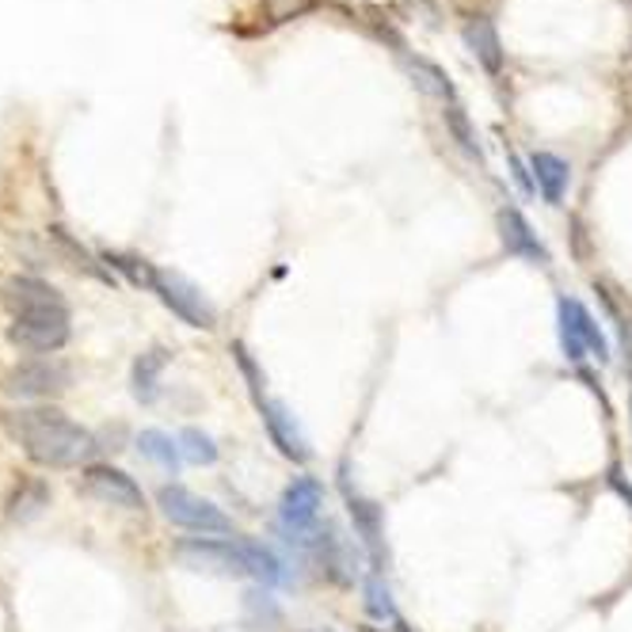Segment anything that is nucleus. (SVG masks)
<instances>
[{
	"label": "nucleus",
	"instance_id": "obj_1",
	"mask_svg": "<svg viewBox=\"0 0 632 632\" xmlns=\"http://www.w3.org/2000/svg\"><path fill=\"white\" fill-rule=\"evenodd\" d=\"M8 431L12 439L28 450L31 461L39 465H81L92 457L96 439L84 431L81 423H73L70 415L54 412V408H28V412H12L8 415Z\"/></svg>",
	"mask_w": 632,
	"mask_h": 632
},
{
	"label": "nucleus",
	"instance_id": "obj_2",
	"mask_svg": "<svg viewBox=\"0 0 632 632\" xmlns=\"http://www.w3.org/2000/svg\"><path fill=\"white\" fill-rule=\"evenodd\" d=\"M557 331H560V351L568 362H583L587 355L598 362H610V344H605L602 328H598L594 313L576 297H560L557 302Z\"/></svg>",
	"mask_w": 632,
	"mask_h": 632
},
{
	"label": "nucleus",
	"instance_id": "obj_3",
	"mask_svg": "<svg viewBox=\"0 0 632 632\" xmlns=\"http://www.w3.org/2000/svg\"><path fill=\"white\" fill-rule=\"evenodd\" d=\"M12 344H20L23 351L35 355H54L70 344V309L62 302L54 305H39V309L15 313L12 320Z\"/></svg>",
	"mask_w": 632,
	"mask_h": 632
},
{
	"label": "nucleus",
	"instance_id": "obj_4",
	"mask_svg": "<svg viewBox=\"0 0 632 632\" xmlns=\"http://www.w3.org/2000/svg\"><path fill=\"white\" fill-rule=\"evenodd\" d=\"M157 503H160V510H165L168 523L191 529V534H202V537L233 534V518H229L225 510L213 507L210 499H199L194 492L179 488V484H165V488L157 492Z\"/></svg>",
	"mask_w": 632,
	"mask_h": 632
},
{
	"label": "nucleus",
	"instance_id": "obj_5",
	"mask_svg": "<svg viewBox=\"0 0 632 632\" xmlns=\"http://www.w3.org/2000/svg\"><path fill=\"white\" fill-rule=\"evenodd\" d=\"M324 507V484L316 476H297L278 499V529L286 534L289 545H309V534L316 529Z\"/></svg>",
	"mask_w": 632,
	"mask_h": 632
},
{
	"label": "nucleus",
	"instance_id": "obj_6",
	"mask_svg": "<svg viewBox=\"0 0 632 632\" xmlns=\"http://www.w3.org/2000/svg\"><path fill=\"white\" fill-rule=\"evenodd\" d=\"M149 286L157 289L160 302H165L183 324H191V328H213V324H218V313H213V305L202 297V289L191 286V282H187L183 275H176V271L152 267Z\"/></svg>",
	"mask_w": 632,
	"mask_h": 632
},
{
	"label": "nucleus",
	"instance_id": "obj_7",
	"mask_svg": "<svg viewBox=\"0 0 632 632\" xmlns=\"http://www.w3.org/2000/svg\"><path fill=\"white\" fill-rule=\"evenodd\" d=\"M176 560L191 571H213V576H247V560L241 541H213V537H191L176 545Z\"/></svg>",
	"mask_w": 632,
	"mask_h": 632
},
{
	"label": "nucleus",
	"instance_id": "obj_8",
	"mask_svg": "<svg viewBox=\"0 0 632 632\" xmlns=\"http://www.w3.org/2000/svg\"><path fill=\"white\" fill-rule=\"evenodd\" d=\"M70 386V366L57 362V358H39V362H20L4 373V389L12 397H54Z\"/></svg>",
	"mask_w": 632,
	"mask_h": 632
},
{
	"label": "nucleus",
	"instance_id": "obj_9",
	"mask_svg": "<svg viewBox=\"0 0 632 632\" xmlns=\"http://www.w3.org/2000/svg\"><path fill=\"white\" fill-rule=\"evenodd\" d=\"M305 549L313 552L316 560H320V568H324V576L328 579H336V583H355V576H358V552L347 545V537L339 534L331 523H316V529L309 534V545Z\"/></svg>",
	"mask_w": 632,
	"mask_h": 632
},
{
	"label": "nucleus",
	"instance_id": "obj_10",
	"mask_svg": "<svg viewBox=\"0 0 632 632\" xmlns=\"http://www.w3.org/2000/svg\"><path fill=\"white\" fill-rule=\"evenodd\" d=\"M260 415H263V423H267V434H271V442L278 446L282 457L297 461V465H305V461L313 457L302 423L289 415V408L282 404V400H260Z\"/></svg>",
	"mask_w": 632,
	"mask_h": 632
},
{
	"label": "nucleus",
	"instance_id": "obj_11",
	"mask_svg": "<svg viewBox=\"0 0 632 632\" xmlns=\"http://www.w3.org/2000/svg\"><path fill=\"white\" fill-rule=\"evenodd\" d=\"M347 510H351L355 534H358V541H362V549H366V557H370L373 571H381V568H386V560H389V552H386V518H381V507L347 488Z\"/></svg>",
	"mask_w": 632,
	"mask_h": 632
},
{
	"label": "nucleus",
	"instance_id": "obj_12",
	"mask_svg": "<svg viewBox=\"0 0 632 632\" xmlns=\"http://www.w3.org/2000/svg\"><path fill=\"white\" fill-rule=\"evenodd\" d=\"M84 488L96 495V499L110 503V507H126V510L145 507L138 484H134L126 473H118V468H110V465H92L88 473H84Z\"/></svg>",
	"mask_w": 632,
	"mask_h": 632
},
{
	"label": "nucleus",
	"instance_id": "obj_13",
	"mask_svg": "<svg viewBox=\"0 0 632 632\" xmlns=\"http://www.w3.org/2000/svg\"><path fill=\"white\" fill-rule=\"evenodd\" d=\"M499 236H503V247L518 260H529V263H549V247L537 241L534 225L518 213L515 207H503L499 210Z\"/></svg>",
	"mask_w": 632,
	"mask_h": 632
},
{
	"label": "nucleus",
	"instance_id": "obj_14",
	"mask_svg": "<svg viewBox=\"0 0 632 632\" xmlns=\"http://www.w3.org/2000/svg\"><path fill=\"white\" fill-rule=\"evenodd\" d=\"M529 172H534V183H537V191L545 194V202H549V207H560L563 191H568V183H571L568 160H560L557 152H534V157H529Z\"/></svg>",
	"mask_w": 632,
	"mask_h": 632
},
{
	"label": "nucleus",
	"instance_id": "obj_15",
	"mask_svg": "<svg viewBox=\"0 0 632 632\" xmlns=\"http://www.w3.org/2000/svg\"><path fill=\"white\" fill-rule=\"evenodd\" d=\"M465 46L473 50L476 62H481L488 73L503 70V42H499V31L492 28V20H484V15L468 20L465 23Z\"/></svg>",
	"mask_w": 632,
	"mask_h": 632
},
{
	"label": "nucleus",
	"instance_id": "obj_16",
	"mask_svg": "<svg viewBox=\"0 0 632 632\" xmlns=\"http://www.w3.org/2000/svg\"><path fill=\"white\" fill-rule=\"evenodd\" d=\"M241 549H244V560H247V576L260 579L263 587H278L289 579L286 563L278 560L275 549H267V545H260V541H241Z\"/></svg>",
	"mask_w": 632,
	"mask_h": 632
},
{
	"label": "nucleus",
	"instance_id": "obj_17",
	"mask_svg": "<svg viewBox=\"0 0 632 632\" xmlns=\"http://www.w3.org/2000/svg\"><path fill=\"white\" fill-rule=\"evenodd\" d=\"M4 302L12 305L15 313H28V309H39V305L62 302V297H57L54 286H46V282L39 278H12L4 286Z\"/></svg>",
	"mask_w": 632,
	"mask_h": 632
},
{
	"label": "nucleus",
	"instance_id": "obj_18",
	"mask_svg": "<svg viewBox=\"0 0 632 632\" xmlns=\"http://www.w3.org/2000/svg\"><path fill=\"white\" fill-rule=\"evenodd\" d=\"M165 366H168L165 347H152V351H145L138 362H134V397L145 400V404H149V400H157Z\"/></svg>",
	"mask_w": 632,
	"mask_h": 632
},
{
	"label": "nucleus",
	"instance_id": "obj_19",
	"mask_svg": "<svg viewBox=\"0 0 632 632\" xmlns=\"http://www.w3.org/2000/svg\"><path fill=\"white\" fill-rule=\"evenodd\" d=\"M362 605L366 613H370V621H381V625H386V621H400L397 602H392V591L381 571H370V576L362 579Z\"/></svg>",
	"mask_w": 632,
	"mask_h": 632
},
{
	"label": "nucleus",
	"instance_id": "obj_20",
	"mask_svg": "<svg viewBox=\"0 0 632 632\" xmlns=\"http://www.w3.org/2000/svg\"><path fill=\"white\" fill-rule=\"evenodd\" d=\"M404 70L408 76H412V84L415 88H423L426 96H434V99H454V84H450V76L439 70V65H431V62H423V57H404Z\"/></svg>",
	"mask_w": 632,
	"mask_h": 632
},
{
	"label": "nucleus",
	"instance_id": "obj_21",
	"mask_svg": "<svg viewBox=\"0 0 632 632\" xmlns=\"http://www.w3.org/2000/svg\"><path fill=\"white\" fill-rule=\"evenodd\" d=\"M138 450H141V457L157 461V465L168 468V473H176V468H179V442H172V434H165V431H141Z\"/></svg>",
	"mask_w": 632,
	"mask_h": 632
},
{
	"label": "nucleus",
	"instance_id": "obj_22",
	"mask_svg": "<svg viewBox=\"0 0 632 632\" xmlns=\"http://www.w3.org/2000/svg\"><path fill=\"white\" fill-rule=\"evenodd\" d=\"M179 454L187 461H194V465H213V461H218V446H213V439L207 431L187 426V431L179 434Z\"/></svg>",
	"mask_w": 632,
	"mask_h": 632
},
{
	"label": "nucleus",
	"instance_id": "obj_23",
	"mask_svg": "<svg viewBox=\"0 0 632 632\" xmlns=\"http://www.w3.org/2000/svg\"><path fill=\"white\" fill-rule=\"evenodd\" d=\"M446 126L454 130V138L461 149L468 152L473 160H484V152H481V145H476V134H473V126H468V118H465V110H461L457 104H450L446 107Z\"/></svg>",
	"mask_w": 632,
	"mask_h": 632
},
{
	"label": "nucleus",
	"instance_id": "obj_24",
	"mask_svg": "<svg viewBox=\"0 0 632 632\" xmlns=\"http://www.w3.org/2000/svg\"><path fill=\"white\" fill-rule=\"evenodd\" d=\"M267 4H275L271 8V15H275V20H294V15H302V12H309L313 8V0H267Z\"/></svg>",
	"mask_w": 632,
	"mask_h": 632
},
{
	"label": "nucleus",
	"instance_id": "obj_25",
	"mask_svg": "<svg viewBox=\"0 0 632 632\" xmlns=\"http://www.w3.org/2000/svg\"><path fill=\"white\" fill-rule=\"evenodd\" d=\"M362 632H373V629H362Z\"/></svg>",
	"mask_w": 632,
	"mask_h": 632
}]
</instances>
